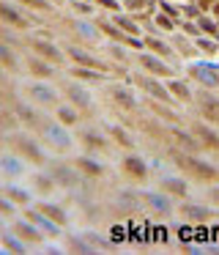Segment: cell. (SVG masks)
<instances>
[{"label":"cell","mask_w":219,"mask_h":255,"mask_svg":"<svg viewBox=\"0 0 219 255\" xmlns=\"http://www.w3.org/2000/svg\"><path fill=\"white\" fill-rule=\"evenodd\" d=\"M208 198H211L214 203L219 206V187H211V189H208Z\"/></svg>","instance_id":"49"},{"label":"cell","mask_w":219,"mask_h":255,"mask_svg":"<svg viewBox=\"0 0 219 255\" xmlns=\"http://www.w3.org/2000/svg\"><path fill=\"white\" fill-rule=\"evenodd\" d=\"M156 22L162 25V28H167V30H173V22L175 19H167V17H156Z\"/></svg>","instance_id":"48"},{"label":"cell","mask_w":219,"mask_h":255,"mask_svg":"<svg viewBox=\"0 0 219 255\" xmlns=\"http://www.w3.org/2000/svg\"><path fill=\"white\" fill-rule=\"evenodd\" d=\"M178 214L189 222H211L217 220V211L214 209H206V206H195V203H184L178 209Z\"/></svg>","instance_id":"8"},{"label":"cell","mask_w":219,"mask_h":255,"mask_svg":"<svg viewBox=\"0 0 219 255\" xmlns=\"http://www.w3.org/2000/svg\"><path fill=\"white\" fill-rule=\"evenodd\" d=\"M214 14H217V17H219V3H217V6H214Z\"/></svg>","instance_id":"53"},{"label":"cell","mask_w":219,"mask_h":255,"mask_svg":"<svg viewBox=\"0 0 219 255\" xmlns=\"http://www.w3.org/2000/svg\"><path fill=\"white\" fill-rule=\"evenodd\" d=\"M16 118H19L25 127H30V129H38V124H41V118H38L27 105H16Z\"/></svg>","instance_id":"27"},{"label":"cell","mask_w":219,"mask_h":255,"mask_svg":"<svg viewBox=\"0 0 219 255\" xmlns=\"http://www.w3.org/2000/svg\"><path fill=\"white\" fill-rule=\"evenodd\" d=\"M71 74H74L77 80H85V83H104V80H107V74L96 72V69H71Z\"/></svg>","instance_id":"29"},{"label":"cell","mask_w":219,"mask_h":255,"mask_svg":"<svg viewBox=\"0 0 219 255\" xmlns=\"http://www.w3.org/2000/svg\"><path fill=\"white\" fill-rule=\"evenodd\" d=\"M8 145L22 156V159L33 162V165H44L47 162V154L38 148V143H33L30 137H8Z\"/></svg>","instance_id":"2"},{"label":"cell","mask_w":219,"mask_h":255,"mask_svg":"<svg viewBox=\"0 0 219 255\" xmlns=\"http://www.w3.org/2000/svg\"><path fill=\"white\" fill-rule=\"evenodd\" d=\"M200 30H206V33H211V36H217V39H219V28L211 22V19H206V17H200Z\"/></svg>","instance_id":"41"},{"label":"cell","mask_w":219,"mask_h":255,"mask_svg":"<svg viewBox=\"0 0 219 255\" xmlns=\"http://www.w3.org/2000/svg\"><path fill=\"white\" fill-rule=\"evenodd\" d=\"M69 52L71 58H74L77 63H80V66H88V69H96V72H104L107 74L110 72V66H104L102 61H99V58H93V55H88V52H82V50H77V47H69Z\"/></svg>","instance_id":"18"},{"label":"cell","mask_w":219,"mask_h":255,"mask_svg":"<svg viewBox=\"0 0 219 255\" xmlns=\"http://www.w3.org/2000/svg\"><path fill=\"white\" fill-rule=\"evenodd\" d=\"M142 44H145V47H151V52H159L162 58H173V50H170V47L164 44L162 39H153V36H148V39L142 41Z\"/></svg>","instance_id":"32"},{"label":"cell","mask_w":219,"mask_h":255,"mask_svg":"<svg viewBox=\"0 0 219 255\" xmlns=\"http://www.w3.org/2000/svg\"><path fill=\"white\" fill-rule=\"evenodd\" d=\"M38 211H41V214H47L52 222H58L60 228L66 225V211L60 209V206H55V203H41V206H38Z\"/></svg>","instance_id":"28"},{"label":"cell","mask_w":219,"mask_h":255,"mask_svg":"<svg viewBox=\"0 0 219 255\" xmlns=\"http://www.w3.org/2000/svg\"><path fill=\"white\" fill-rule=\"evenodd\" d=\"M58 121L60 124H66V127H71V124L77 121V113H74V107H58Z\"/></svg>","instance_id":"38"},{"label":"cell","mask_w":219,"mask_h":255,"mask_svg":"<svg viewBox=\"0 0 219 255\" xmlns=\"http://www.w3.org/2000/svg\"><path fill=\"white\" fill-rule=\"evenodd\" d=\"M38 132H41V137L47 140V143H52L55 148H60V151L71 145V140H69V134H66V129H63L60 121H47V118H41Z\"/></svg>","instance_id":"3"},{"label":"cell","mask_w":219,"mask_h":255,"mask_svg":"<svg viewBox=\"0 0 219 255\" xmlns=\"http://www.w3.org/2000/svg\"><path fill=\"white\" fill-rule=\"evenodd\" d=\"M214 69H219V66H214V63H195L186 72H189V77H195L197 83L206 85V88H219V74Z\"/></svg>","instance_id":"4"},{"label":"cell","mask_w":219,"mask_h":255,"mask_svg":"<svg viewBox=\"0 0 219 255\" xmlns=\"http://www.w3.org/2000/svg\"><path fill=\"white\" fill-rule=\"evenodd\" d=\"M123 173L129 178H134V181H145L148 178V165L140 159V156H134V154H129L123 159Z\"/></svg>","instance_id":"11"},{"label":"cell","mask_w":219,"mask_h":255,"mask_svg":"<svg viewBox=\"0 0 219 255\" xmlns=\"http://www.w3.org/2000/svg\"><path fill=\"white\" fill-rule=\"evenodd\" d=\"M96 25H99V30H104L107 36H112V39H118V41H129V39H131V36H123L118 28H112V25H110L104 17H99V19H96Z\"/></svg>","instance_id":"33"},{"label":"cell","mask_w":219,"mask_h":255,"mask_svg":"<svg viewBox=\"0 0 219 255\" xmlns=\"http://www.w3.org/2000/svg\"><path fill=\"white\" fill-rule=\"evenodd\" d=\"M0 58H3V63H5V69H8V72H16V58L11 55L8 47H0Z\"/></svg>","instance_id":"40"},{"label":"cell","mask_w":219,"mask_h":255,"mask_svg":"<svg viewBox=\"0 0 219 255\" xmlns=\"http://www.w3.org/2000/svg\"><path fill=\"white\" fill-rule=\"evenodd\" d=\"M71 28H74L77 33H82L85 39H91V41H99V39H102V30H99V25H88V22H71Z\"/></svg>","instance_id":"30"},{"label":"cell","mask_w":219,"mask_h":255,"mask_svg":"<svg viewBox=\"0 0 219 255\" xmlns=\"http://www.w3.org/2000/svg\"><path fill=\"white\" fill-rule=\"evenodd\" d=\"M33 184H36V189L38 192H52V187H55V178L49 176H44V173H36V176H33Z\"/></svg>","instance_id":"34"},{"label":"cell","mask_w":219,"mask_h":255,"mask_svg":"<svg viewBox=\"0 0 219 255\" xmlns=\"http://www.w3.org/2000/svg\"><path fill=\"white\" fill-rule=\"evenodd\" d=\"M148 3H151V0H126V8H129V11H140Z\"/></svg>","instance_id":"44"},{"label":"cell","mask_w":219,"mask_h":255,"mask_svg":"<svg viewBox=\"0 0 219 255\" xmlns=\"http://www.w3.org/2000/svg\"><path fill=\"white\" fill-rule=\"evenodd\" d=\"M0 170L5 176H22V156L19 154H5L0 159Z\"/></svg>","instance_id":"24"},{"label":"cell","mask_w":219,"mask_h":255,"mask_svg":"<svg viewBox=\"0 0 219 255\" xmlns=\"http://www.w3.org/2000/svg\"><path fill=\"white\" fill-rule=\"evenodd\" d=\"M162 189L167 195H173V198H186V192H189V189H186V184L181 181V178H173V176H162Z\"/></svg>","instance_id":"23"},{"label":"cell","mask_w":219,"mask_h":255,"mask_svg":"<svg viewBox=\"0 0 219 255\" xmlns=\"http://www.w3.org/2000/svg\"><path fill=\"white\" fill-rule=\"evenodd\" d=\"M3 247L8 250V253H19V255L25 253V244H22L16 236H11V233H3Z\"/></svg>","instance_id":"36"},{"label":"cell","mask_w":219,"mask_h":255,"mask_svg":"<svg viewBox=\"0 0 219 255\" xmlns=\"http://www.w3.org/2000/svg\"><path fill=\"white\" fill-rule=\"evenodd\" d=\"M197 105H200L203 116L208 121L217 124L219 121V96H211V94H197Z\"/></svg>","instance_id":"16"},{"label":"cell","mask_w":219,"mask_h":255,"mask_svg":"<svg viewBox=\"0 0 219 255\" xmlns=\"http://www.w3.org/2000/svg\"><path fill=\"white\" fill-rule=\"evenodd\" d=\"M107 50H110V52H112V55H115V58H118V61H123V58H126V52H123V50H120V47H115V44H110V47H107Z\"/></svg>","instance_id":"47"},{"label":"cell","mask_w":219,"mask_h":255,"mask_svg":"<svg viewBox=\"0 0 219 255\" xmlns=\"http://www.w3.org/2000/svg\"><path fill=\"white\" fill-rule=\"evenodd\" d=\"M162 8H164V11H167V14H170V17H173V19H178V8H173V6H167V3H162Z\"/></svg>","instance_id":"51"},{"label":"cell","mask_w":219,"mask_h":255,"mask_svg":"<svg viewBox=\"0 0 219 255\" xmlns=\"http://www.w3.org/2000/svg\"><path fill=\"white\" fill-rule=\"evenodd\" d=\"M137 198H140L142 203L148 206V209H153V211H156V214H162V217L173 214V203H170V198H167V195H159V192H140Z\"/></svg>","instance_id":"7"},{"label":"cell","mask_w":219,"mask_h":255,"mask_svg":"<svg viewBox=\"0 0 219 255\" xmlns=\"http://www.w3.org/2000/svg\"><path fill=\"white\" fill-rule=\"evenodd\" d=\"M151 107H153V113H156V116L167 118V121H178V118H175V113H167V110H164L162 105H153V102H151Z\"/></svg>","instance_id":"43"},{"label":"cell","mask_w":219,"mask_h":255,"mask_svg":"<svg viewBox=\"0 0 219 255\" xmlns=\"http://www.w3.org/2000/svg\"><path fill=\"white\" fill-rule=\"evenodd\" d=\"M3 195L11 200V203H16V206H25L27 200H30V195H27L22 187H16V184H5V187H3Z\"/></svg>","instance_id":"25"},{"label":"cell","mask_w":219,"mask_h":255,"mask_svg":"<svg viewBox=\"0 0 219 255\" xmlns=\"http://www.w3.org/2000/svg\"><path fill=\"white\" fill-rule=\"evenodd\" d=\"M80 140H82V145L88 148V154H91V151H107L110 148V137H104L102 132H93V129L80 132Z\"/></svg>","instance_id":"12"},{"label":"cell","mask_w":219,"mask_h":255,"mask_svg":"<svg viewBox=\"0 0 219 255\" xmlns=\"http://www.w3.org/2000/svg\"><path fill=\"white\" fill-rule=\"evenodd\" d=\"M107 94H110V99H112L115 105L120 107V110H134V107H137V102H134V96H131V91H126L123 85H110Z\"/></svg>","instance_id":"13"},{"label":"cell","mask_w":219,"mask_h":255,"mask_svg":"<svg viewBox=\"0 0 219 255\" xmlns=\"http://www.w3.org/2000/svg\"><path fill=\"white\" fill-rule=\"evenodd\" d=\"M52 3H60V0H52Z\"/></svg>","instance_id":"54"},{"label":"cell","mask_w":219,"mask_h":255,"mask_svg":"<svg viewBox=\"0 0 219 255\" xmlns=\"http://www.w3.org/2000/svg\"><path fill=\"white\" fill-rule=\"evenodd\" d=\"M30 50L36 52L38 58H44V61H49V63H63V52H60L55 44H49V41L33 39V41H30Z\"/></svg>","instance_id":"10"},{"label":"cell","mask_w":219,"mask_h":255,"mask_svg":"<svg viewBox=\"0 0 219 255\" xmlns=\"http://www.w3.org/2000/svg\"><path fill=\"white\" fill-rule=\"evenodd\" d=\"M27 69H30L36 77H52V66H49V61H44V58H27Z\"/></svg>","instance_id":"26"},{"label":"cell","mask_w":219,"mask_h":255,"mask_svg":"<svg viewBox=\"0 0 219 255\" xmlns=\"http://www.w3.org/2000/svg\"><path fill=\"white\" fill-rule=\"evenodd\" d=\"M49 176H52L55 184H60V187H77V184H80V176L74 173V167L63 165V162H52V165H49Z\"/></svg>","instance_id":"6"},{"label":"cell","mask_w":219,"mask_h":255,"mask_svg":"<svg viewBox=\"0 0 219 255\" xmlns=\"http://www.w3.org/2000/svg\"><path fill=\"white\" fill-rule=\"evenodd\" d=\"M14 233H16L19 239H25V242H41V236H44V233L38 231V228L33 225L27 217H25V222H22V220L14 222Z\"/></svg>","instance_id":"19"},{"label":"cell","mask_w":219,"mask_h":255,"mask_svg":"<svg viewBox=\"0 0 219 255\" xmlns=\"http://www.w3.org/2000/svg\"><path fill=\"white\" fill-rule=\"evenodd\" d=\"M66 99L74 107H80V110H88V107H91V96H88V91L80 88V85H66Z\"/></svg>","instance_id":"21"},{"label":"cell","mask_w":219,"mask_h":255,"mask_svg":"<svg viewBox=\"0 0 219 255\" xmlns=\"http://www.w3.org/2000/svg\"><path fill=\"white\" fill-rule=\"evenodd\" d=\"M184 30H186V33H195V36H197V30H200V25H192V22H186V25H184Z\"/></svg>","instance_id":"52"},{"label":"cell","mask_w":219,"mask_h":255,"mask_svg":"<svg viewBox=\"0 0 219 255\" xmlns=\"http://www.w3.org/2000/svg\"><path fill=\"white\" fill-rule=\"evenodd\" d=\"M66 250H71V253H82V255L96 253V247L88 244V239H85V242H82V239H66Z\"/></svg>","instance_id":"31"},{"label":"cell","mask_w":219,"mask_h":255,"mask_svg":"<svg viewBox=\"0 0 219 255\" xmlns=\"http://www.w3.org/2000/svg\"><path fill=\"white\" fill-rule=\"evenodd\" d=\"M192 134L197 137V143L203 145V148H211V151H219V134L214 132L211 127H206V124H192Z\"/></svg>","instance_id":"9"},{"label":"cell","mask_w":219,"mask_h":255,"mask_svg":"<svg viewBox=\"0 0 219 255\" xmlns=\"http://www.w3.org/2000/svg\"><path fill=\"white\" fill-rule=\"evenodd\" d=\"M25 217H27V220H30L36 228H38V231L44 233V236H49V239H58V236H60V225H58V222H52L47 214H41L38 209L25 211Z\"/></svg>","instance_id":"5"},{"label":"cell","mask_w":219,"mask_h":255,"mask_svg":"<svg viewBox=\"0 0 219 255\" xmlns=\"http://www.w3.org/2000/svg\"><path fill=\"white\" fill-rule=\"evenodd\" d=\"M74 167L80 170V176H88V178H102V176H104V165L93 162L91 156H77V159H74Z\"/></svg>","instance_id":"17"},{"label":"cell","mask_w":219,"mask_h":255,"mask_svg":"<svg viewBox=\"0 0 219 255\" xmlns=\"http://www.w3.org/2000/svg\"><path fill=\"white\" fill-rule=\"evenodd\" d=\"M0 17H3L5 22L11 25V28H19V30L30 28V19H25V17H22V14L14 8V6H8V3H3V6H0Z\"/></svg>","instance_id":"20"},{"label":"cell","mask_w":219,"mask_h":255,"mask_svg":"<svg viewBox=\"0 0 219 255\" xmlns=\"http://www.w3.org/2000/svg\"><path fill=\"white\" fill-rule=\"evenodd\" d=\"M197 47H200L203 52H208V55H211V52H217V44H214V41H208V39H197Z\"/></svg>","instance_id":"45"},{"label":"cell","mask_w":219,"mask_h":255,"mask_svg":"<svg viewBox=\"0 0 219 255\" xmlns=\"http://www.w3.org/2000/svg\"><path fill=\"white\" fill-rule=\"evenodd\" d=\"M71 6H74L77 11H82V14H91V6H85V3H77V0H74V3H71Z\"/></svg>","instance_id":"50"},{"label":"cell","mask_w":219,"mask_h":255,"mask_svg":"<svg viewBox=\"0 0 219 255\" xmlns=\"http://www.w3.org/2000/svg\"><path fill=\"white\" fill-rule=\"evenodd\" d=\"M110 137H112L118 145H123V148H131V137L120 127H110Z\"/></svg>","instance_id":"37"},{"label":"cell","mask_w":219,"mask_h":255,"mask_svg":"<svg viewBox=\"0 0 219 255\" xmlns=\"http://www.w3.org/2000/svg\"><path fill=\"white\" fill-rule=\"evenodd\" d=\"M96 3L104 8H110V11H118V3H115V0H96Z\"/></svg>","instance_id":"46"},{"label":"cell","mask_w":219,"mask_h":255,"mask_svg":"<svg viewBox=\"0 0 219 255\" xmlns=\"http://www.w3.org/2000/svg\"><path fill=\"white\" fill-rule=\"evenodd\" d=\"M173 162L186 173V176L197 178V181H219V170L208 162L197 159L192 154H184V151H173Z\"/></svg>","instance_id":"1"},{"label":"cell","mask_w":219,"mask_h":255,"mask_svg":"<svg viewBox=\"0 0 219 255\" xmlns=\"http://www.w3.org/2000/svg\"><path fill=\"white\" fill-rule=\"evenodd\" d=\"M27 91H30V96L36 102H41V105H55V102H58V94H55L52 88H47L44 83H33Z\"/></svg>","instance_id":"22"},{"label":"cell","mask_w":219,"mask_h":255,"mask_svg":"<svg viewBox=\"0 0 219 255\" xmlns=\"http://www.w3.org/2000/svg\"><path fill=\"white\" fill-rule=\"evenodd\" d=\"M137 61H140V66L145 69V72H151V74H159V77H173V69H170L164 61H159V58H153V55H145V52H142V55L137 58Z\"/></svg>","instance_id":"14"},{"label":"cell","mask_w":219,"mask_h":255,"mask_svg":"<svg viewBox=\"0 0 219 255\" xmlns=\"http://www.w3.org/2000/svg\"><path fill=\"white\" fill-rule=\"evenodd\" d=\"M22 6H30V8H38V11H49V3L47 0H19Z\"/></svg>","instance_id":"42"},{"label":"cell","mask_w":219,"mask_h":255,"mask_svg":"<svg viewBox=\"0 0 219 255\" xmlns=\"http://www.w3.org/2000/svg\"><path fill=\"white\" fill-rule=\"evenodd\" d=\"M170 94H173V96H178L181 102H192L189 88H186V85L181 83V80H173V83H170Z\"/></svg>","instance_id":"35"},{"label":"cell","mask_w":219,"mask_h":255,"mask_svg":"<svg viewBox=\"0 0 219 255\" xmlns=\"http://www.w3.org/2000/svg\"><path fill=\"white\" fill-rule=\"evenodd\" d=\"M115 22H118V28H120V30H126L129 36H137V33H140V28H137V25L131 22L129 17H115Z\"/></svg>","instance_id":"39"},{"label":"cell","mask_w":219,"mask_h":255,"mask_svg":"<svg viewBox=\"0 0 219 255\" xmlns=\"http://www.w3.org/2000/svg\"><path fill=\"white\" fill-rule=\"evenodd\" d=\"M129 80H134L137 85H140L145 94H151V96H156L159 102H170V91H164L162 85L156 83L153 77H129Z\"/></svg>","instance_id":"15"}]
</instances>
